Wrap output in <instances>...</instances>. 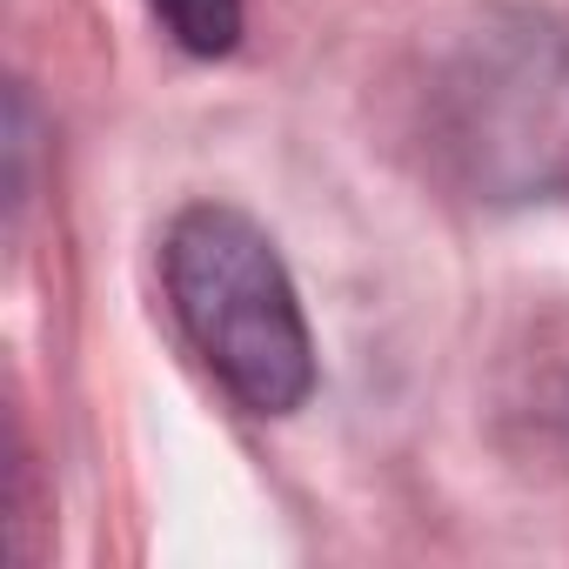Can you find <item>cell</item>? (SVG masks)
Instances as JSON below:
<instances>
[{"instance_id": "obj_1", "label": "cell", "mask_w": 569, "mask_h": 569, "mask_svg": "<svg viewBox=\"0 0 569 569\" xmlns=\"http://www.w3.org/2000/svg\"><path fill=\"white\" fill-rule=\"evenodd\" d=\"M168 296L201 349V362L228 382V396L254 416H289L316 389V342L296 302V281L274 241L234 208H188L168 228Z\"/></svg>"}, {"instance_id": "obj_2", "label": "cell", "mask_w": 569, "mask_h": 569, "mask_svg": "<svg viewBox=\"0 0 569 569\" xmlns=\"http://www.w3.org/2000/svg\"><path fill=\"white\" fill-rule=\"evenodd\" d=\"M188 54H228L241 34V0H148Z\"/></svg>"}]
</instances>
